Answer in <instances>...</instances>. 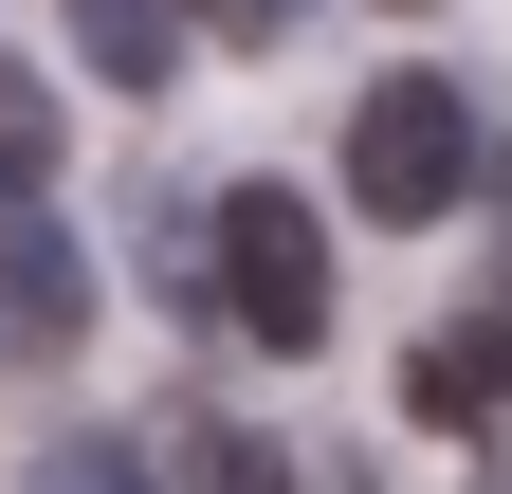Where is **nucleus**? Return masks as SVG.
<instances>
[{
	"mask_svg": "<svg viewBox=\"0 0 512 494\" xmlns=\"http://www.w3.org/2000/svg\"><path fill=\"white\" fill-rule=\"evenodd\" d=\"M476 183V92L458 74H366V110H348V202L366 220H439Z\"/></svg>",
	"mask_w": 512,
	"mask_h": 494,
	"instance_id": "1",
	"label": "nucleus"
},
{
	"mask_svg": "<svg viewBox=\"0 0 512 494\" xmlns=\"http://www.w3.org/2000/svg\"><path fill=\"white\" fill-rule=\"evenodd\" d=\"M220 312L256 348H330V238H311L293 183H238L220 202Z\"/></svg>",
	"mask_w": 512,
	"mask_h": 494,
	"instance_id": "2",
	"label": "nucleus"
},
{
	"mask_svg": "<svg viewBox=\"0 0 512 494\" xmlns=\"http://www.w3.org/2000/svg\"><path fill=\"white\" fill-rule=\"evenodd\" d=\"M74 348H92V238L0 202V366H74Z\"/></svg>",
	"mask_w": 512,
	"mask_h": 494,
	"instance_id": "3",
	"label": "nucleus"
},
{
	"mask_svg": "<svg viewBox=\"0 0 512 494\" xmlns=\"http://www.w3.org/2000/svg\"><path fill=\"white\" fill-rule=\"evenodd\" d=\"M403 421H439V440H494L512 421V312H439L403 348Z\"/></svg>",
	"mask_w": 512,
	"mask_h": 494,
	"instance_id": "4",
	"label": "nucleus"
},
{
	"mask_svg": "<svg viewBox=\"0 0 512 494\" xmlns=\"http://www.w3.org/2000/svg\"><path fill=\"white\" fill-rule=\"evenodd\" d=\"M74 55H92L110 92H165L183 74V0H74Z\"/></svg>",
	"mask_w": 512,
	"mask_h": 494,
	"instance_id": "5",
	"label": "nucleus"
},
{
	"mask_svg": "<svg viewBox=\"0 0 512 494\" xmlns=\"http://www.w3.org/2000/svg\"><path fill=\"white\" fill-rule=\"evenodd\" d=\"M37 183H55V92L0 55V202H37Z\"/></svg>",
	"mask_w": 512,
	"mask_h": 494,
	"instance_id": "6",
	"label": "nucleus"
},
{
	"mask_svg": "<svg viewBox=\"0 0 512 494\" xmlns=\"http://www.w3.org/2000/svg\"><path fill=\"white\" fill-rule=\"evenodd\" d=\"M37 494H147V458H128V440H55V476Z\"/></svg>",
	"mask_w": 512,
	"mask_h": 494,
	"instance_id": "7",
	"label": "nucleus"
},
{
	"mask_svg": "<svg viewBox=\"0 0 512 494\" xmlns=\"http://www.w3.org/2000/svg\"><path fill=\"white\" fill-rule=\"evenodd\" d=\"M202 494H293V458L275 440H202Z\"/></svg>",
	"mask_w": 512,
	"mask_h": 494,
	"instance_id": "8",
	"label": "nucleus"
},
{
	"mask_svg": "<svg viewBox=\"0 0 512 494\" xmlns=\"http://www.w3.org/2000/svg\"><path fill=\"white\" fill-rule=\"evenodd\" d=\"M183 19H202V37H275L293 0H183Z\"/></svg>",
	"mask_w": 512,
	"mask_h": 494,
	"instance_id": "9",
	"label": "nucleus"
}]
</instances>
